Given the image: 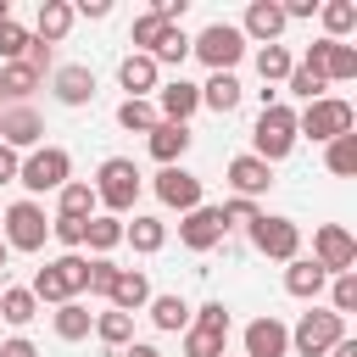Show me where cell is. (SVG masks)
Returning a JSON list of instances; mask_svg holds the SVG:
<instances>
[{"instance_id": "obj_1", "label": "cell", "mask_w": 357, "mask_h": 357, "mask_svg": "<svg viewBox=\"0 0 357 357\" xmlns=\"http://www.w3.org/2000/svg\"><path fill=\"white\" fill-rule=\"evenodd\" d=\"M296 112L284 106V100H262V117H257V128H251V156L257 162H284L290 151H296Z\"/></svg>"}, {"instance_id": "obj_2", "label": "cell", "mask_w": 357, "mask_h": 357, "mask_svg": "<svg viewBox=\"0 0 357 357\" xmlns=\"http://www.w3.org/2000/svg\"><path fill=\"white\" fill-rule=\"evenodd\" d=\"M89 190H95V201H100L112 218H123V212H134V201H139V167H134L128 156H106Z\"/></svg>"}, {"instance_id": "obj_3", "label": "cell", "mask_w": 357, "mask_h": 357, "mask_svg": "<svg viewBox=\"0 0 357 357\" xmlns=\"http://www.w3.org/2000/svg\"><path fill=\"white\" fill-rule=\"evenodd\" d=\"M351 123H357L351 100H340V95H324V100H312V106L296 117V134H307L312 145H329V139L351 134Z\"/></svg>"}, {"instance_id": "obj_4", "label": "cell", "mask_w": 357, "mask_h": 357, "mask_svg": "<svg viewBox=\"0 0 357 357\" xmlns=\"http://www.w3.org/2000/svg\"><path fill=\"white\" fill-rule=\"evenodd\" d=\"M67 178H73V156H67L61 145H39V151H28V156H22V167H17V184H22L28 195L61 190Z\"/></svg>"}, {"instance_id": "obj_5", "label": "cell", "mask_w": 357, "mask_h": 357, "mask_svg": "<svg viewBox=\"0 0 357 357\" xmlns=\"http://www.w3.org/2000/svg\"><path fill=\"white\" fill-rule=\"evenodd\" d=\"M190 56H201L212 73H234V61L245 56V33L234 22H206L195 39H190Z\"/></svg>"}, {"instance_id": "obj_6", "label": "cell", "mask_w": 357, "mask_h": 357, "mask_svg": "<svg viewBox=\"0 0 357 357\" xmlns=\"http://www.w3.org/2000/svg\"><path fill=\"white\" fill-rule=\"evenodd\" d=\"M0 229H6V234H0L6 251H45V240H50V218H45L39 201H17V206H6Z\"/></svg>"}, {"instance_id": "obj_7", "label": "cell", "mask_w": 357, "mask_h": 357, "mask_svg": "<svg viewBox=\"0 0 357 357\" xmlns=\"http://www.w3.org/2000/svg\"><path fill=\"white\" fill-rule=\"evenodd\" d=\"M245 234H251V245H257L262 257H273V262H296V257H301V229H296L290 218H279V212H262Z\"/></svg>"}, {"instance_id": "obj_8", "label": "cell", "mask_w": 357, "mask_h": 357, "mask_svg": "<svg viewBox=\"0 0 357 357\" xmlns=\"http://www.w3.org/2000/svg\"><path fill=\"white\" fill-rule=\"evenodd\" d=\"M335 340H346V318H335V312H301V324L290 329V346L301 351V357H329V346Z\"/></svg>"}, {"instance_id": "obj_9", "label": "cell", "mask_w": 357, "mask_h": 357, "mask_svg": "<svg viewBox=\"0 0 357 357\" xmlns=\"http://www.w3.org/2000/svg\"><path fill=\"white\" fill-rule=\"evenodd\" d=\"M312 262L335 279V273H357V240L340 229V223H324L312 234Z\"/></svg>"}, {"instance_id": "obj_10", "label": "cell", "mask_w": 357, "mask_h": 357, "mask_svg": "<svg viewBox=\"0 0 357 357\" xmlns=\"http://www.w3.org/2000/svg\"><path fill=\"white\" fill-rule=\"evenodd\" d=\"M45 139V117L33 106H0V145L6 151H39Z\"/></svg>"}, {"instance_id": "obj_11", "label": "cell", "mask_w": 357, "mask_h": 357, "mask_svg": "<svg viewBox=\"0 0 357 357\" xmlns=\"http://www.w3.org/2000/svg\"><path fill=\"white\" fill-rule=\"evenodd\" d=\"M223 234H229V229H223V212L206 206V201L178 218V240H184L190 251H212V245H223Z\"/></svg>"}, {"instance_id": "obj_12", "label": "cell", "mask_w": 357, "mask_h": 357, "mask_svg": "<svg viewBox=\"0 0 357 357\" xmlns=\"http://www.w3.org/2000/svg\"><path fill=\"white\" fill-rule=\"evenodd\" d=\"M156 201L162 206H178V212H195L201 206V178L190 167H162L156 173Z\"/></svg>"}, {"instance_id": "obj_13", "label": "cell", "mask_w": 357, "mask_h": 357, "mask_svg": "<svg viewBox=\"0 0 357 357\" xmlns=\"http://www.w3.org/2000/svg\"><path fill=\"white\" fill-rule=\"evenodd\" d=\"M156 117L162 123H190L195 112H201V84H190V78H173V84H162L156 89Z\"/></svg>"}, {"instance_id": "obj_14", "label": "cell", "mask_w": 357, "mask_h": 357, "mask_svg": "<svg viewBox=\"0 0 357 357\" xmlns=\"http://www.w3.org/2000/svg\"><path fill=\"white\" fill-rule=\"evenodd\" d=\"M240 33L257 39V45H279V33H284V6H279V0H251Z\"/></svg>"}, {"instance_id": "obj_15", "label": "cell", "mask_w": 357, "mask_h": 357, "mask_svg": "<svg viewBox=\"0 0 357 357\" xmlns=\"http://www.w3.org/2000/svg\"><path fill=\"white\" fill-rule=\"evenodd\" d=\"M117 84L128 89V100H145L151 89H162V67H156L151 56H139V50H134V56H123V61H117Z\"/></svg>"}, {"instance_id": "obj_16", "label": "cell", "mask_w": 357, "mask_h": 357, "mask_svg": "<svg viewBox=\"0 0 357 357\" xmlns=\"http://www.w3.org/2000/svg\"><path fill=\"white\" fill-rule=\"evenodd\" d=\"M50 89H56L61 106H89V100H95V73L78 67V61H67V67L50 73Z\"/></svg>"}, {"instance_id": "obj_17", "label": "cell", "mask_w": 357, "mask_h": 357, "mask_svg": "<svg viewBox=\"0 0 357 357\" xmlns=\"http://www.w3.org/2000/svg\"><path fill=\"white\" fill-rule=\"evenodd\" d=\"M268 184H273V167H268V162H257L251 151L229 162V190H234V195L257 201V195H268Z\"/></svg>"}, {"instance_id": "obj_18", "label": "cell", "mask_w": 357, "mask_h": 357, "mask_svg": "<svg viewBox=\"0 0 357 357\" xmlns=\"http://www.w3.org/2000/svg\"><path fill=\"white\" fill-rule=\"evenodd\" d=\"M290 351V329L279 318H251L245 324V357H284Z\"/></svg>"}, {"instance_id": "obj_19", "label": "cell", "mask_w": 357, "mask_h": 357, "mask_svg": "<svg viewBox=\"0 0 357 357\" xmlns=\"http://www.w3.org/2000/svg\"><path fill=\"white\" fill-rule=\"evenodd\" d=\"M190 123H156L151 134H145V145H151V156L162 162V167H178V156L190 151Z\"/></svg>"}, {"instance_id": "obj_20", "label": "cell", "mask_w": 357, "mask_h": 357, "mask_svg": "<svg viewBox=\"0 0 357 357\" xmlns=\"http://www.w3.org/2000/svg\"><path fill=\"white\" fill-rule=\"evenodd\" d=\"M324 284H329V273H324L312 257H296V262L284 268V290H290L296 301H318V296H324Z\"/></svg>"}, {"instance_id": "obj_21", "label": "cell", "mask_w": 357, "mask_h": 357, "mask_svg": "<svg viewBox=\"0 0 357 357\" xmlns=\"http://www.w3.org/2000/svg\"><path fill=\"white\" fill-rule=\"evenodd\" d=\"M106 301H112V307H117V312H128V318H134V312H139V307H145V301H151V279H145V273H139V268H123V273H117V284H112V296H106Z\"/></svg>"}, {"instance_id": "obj_22", "label": "cell", "mask_w": 357, "mask_h": 357, "mask_svg": "<svg viewBox=\"0 0 357 357\" xmlns=\"http://www.w3.org/2000/svg\"><path fill=\"white\" fill-rule=\"evenodd\" d=\"M39 84H45V73H33L28 61H6V67H0V95H6L11 106H28V95H33Z\"/></svg>"}, {"instance_id": "obj_23", "label": "cell", "mask_w": 357, "mask_h": 357, "mask_svg": "<svg viewBox=\"0 0 357 357\" xmlns=\"http://www.w3.org/2000/svg\"><path fill=\"white\" fill-rule=\"evenodd\" d=\"M240 95H245V89H240V78H234V73H212V78L201 84V106H212L218 117H229V112L240 106Z\"/></svg>"}, {"instance_id": "obj_24", "label": "cell", "mask_w": 357, "mask_h": 357, "mask_svg": "<svg viewBox=\"0 0 357 357\" xmlns=\"http://www.w3.org/2000/svg\"><path fill=\"white\" fill-rule=\"evenodd\" d=\"M123 240H128L139 257H151V251H162V245H167V223H162V218L134 212V223H123Z\"/></svg>"}, {"instance_id": "obj_25", "label": "cell", "mask_w": 357, "mask_h": 357, "mask_svg": "<svg viewBox=\"0 0 357 357\" xmlns=\"http://www.w3.org/2000/svg\"><path fill=\"white\" fill-rule=\"evenodd\" d=\"M73 22H78V17H73L67 0H45V6H39V33H33V39H39V45H61Z\"/></svg>"}, {"instance_id": "obj_26", "label": "cell", "mask_w": 357, "mask_h": 357, "mask_svg": "<svg viewBox=\"0 0 357 357\" xmlns=\"http://www.w3.org/2000/svg\"><path fill=\"white\" fill-rule=\"evenodd\" d=\"M318 73H324V84H346V78H357V50H351V45H335V39H324Z\"/></svg>"}, {"instance_id": "obj_27", "label": "cell", "mask_w": 357, "mask_h": 357, "mask_svg": "<svg viewBox=\"0 0 357 357\" xmlns=\"http://www.w3.org/2000/svg\"><path fill=\"white\" fill-rule=\"evenodd\" d=\"M95 190L84 184V178H67L61 190H56V218H95Z\"/></svg>"}, {"instance_id": "obj_28", "label": "cell", "mask_w": 357, "mask_h": 357, "mask_svg": "<svg viewBox=\"0 0 357 357\" xmlns=\"http://www.w3.org/2000/svg\"><path fill=\"white\" fill-rule=\"evenodd\" d=\"M84 245H89L95 257L117 251V245H123V218H112V212H95V218L84 223Z\"/></svg>"}, {"instance_id": "obj_29", "label": "cell", "mask_w": 357, "mask_h": 357, "mask_svg": "<svg viewBox=\"0 0 357 357\" xmlns=\"http://www.w3.org/2000/svg\"><path fill=\"white\" fill-rule=\"evenodd\" d=\"M145 307H151V324L156 329H167V335H184L190 329V301L184 296H151Z\"/></svg>"}, {"instance_id": "obj_30", "label": "cell", "mask_w": 357, "mask_h": 357, "mask_svg": "<svg viewBox=\"0 0 357 357\" xmlns=\"http://www.w3.org/2000/svg\"><path fill=\"white\" fill-rule=\"evenodd\" d=\"M318 17H324V39L346 45V33L357 28V6L351 0H318Z\"/></svg>"}, {"instance_id": "obj_31", "label": "cell", "mask_w": 357, "mask_h": 357, "mask_svg": "<svg viewBox=\"0 0 357 357\" xmlns=\"http://www.w3.org/2000/svg\"><path fill=\"white\" fill-rule=\"evenodd\" d=\"M50 324H56V335H61V340H84V335L95 329V312H89L84 301H61Z\"/></svg>"}, {"instance_id": "obj_32", "label": "cell", "mask_w": 357, "mask_h": 357, "mask_svg": "<svg viewBox=\"0 0 357 357\" xmlns=\"http://www.w3.org/2000/svg\"><path fill=\"white\" fill-rule=\"evenodd\" d=\"M0 318H6L11 329H28V324L39 318V301H33V290H0Z\"/></svg>"}, {"instance_id": "obj_33", "label": "cell", "mask_w": 357, "mask_h": 357, "mask_svg": "<svg viewBox=\"0 0 357 357\" xmlns=\"http://www.w3.org/2000/svg\"><path fill=\"white\" fill-rule=\"evenodd\" d=\"M324 167H329L335 178H351V173H357V134L329 139V145H324Z\"/></svg>"}, {"instance_id": "obj_34", "label": "cell", "mask_w": 357, "mask_h": 357, "mask_svg": "<svg viewBox=\"0 0 357 357\" xmlns=\"http://www.w3.org/2000/svg\"><path fill=\"white\" fill-rule=\"evenodd\" d=\"M95 335H100V346H117V351H123V346L134 340V318L112 307V312H100V318H95Z\"/></svg>"}, {"instance_id": "obj_35", "label": "cell", "mask_w": 357, "mask_h": 357, "mask_svg": "<svg viewBox=\"0 0 357 357\" xmlns=\"http://www.w3.org/2000/svg\"><path fill=\"white\" fill-rule=\"evenodd\" d=\"M167 28H178V22H162V17L139 11V17H134V28H128V45H139V56H151V50H156V39H162Z\"/></svg>"}, {"instance_id": "obj_36", "label": "cell", "mask_w": 357, "mask_h": 357, "mask_svg": "<svg viewBox=\"0 0 357 357\" xmlns=\"http://www.w3.org/2000/svg\"><path fill=\"white\" fill-rule=\"evenodd\" d=\"M184 56H190V33H184V28H167V33L156 39V50H151L156 67H184Z\"/></svg>"}, {"instance_id": "obj_37", "label": "cell", "mask_w": 357, "mask_h": 357, "mask_svg": "<svg viewBox=\"0 0 357 357\" xmlns=\"http://www.w3.org/2000/svg\"><path fill=\"white\" fill-rule=\"evenodd\" d=\"M290 67H296V61H290L284 45H262V50H257V73H262V84H284Z\"/></svg>"}, {"instance_id": "obj_38", "label": "cell", "mask_w": 357, "mask_h": 357, "mask_svg": "<svg viewBox=\"0 0 357 357\" xmlns=\"http://www.w3.org/2000/svg\"><path fill=\"white\" fill-rule=\"evenodd\" d=\"M50 268L61 273V284H67V296L78 301V296H84V279H89V257H84V251H67V257H56Z\"/></svg>"}, {"instance_id": "obj_39", "label": "cell", "mask_w": 357, "mask_h": 357, "mask_svg": "<svg viewBox=\"0 0 357 357\" xmlns=\"http://www.w3.org/2000/svg\"><path fill=\"white\" fill-rule=\"evenodd\" d=\"M284 89H290V95H301V100L312 106V100H324V89H329V84H324V73H312V67H301V61H296V67H290V78H284Z\"/></svg>"}, {"instance_id": "obj_40", "label": "cell", "mask_w": 357, "mask_h": 357, "mask_svg": "<svg viewBox=\"0 0 357 357\" xmlns=\"http://www.w3.org/2000/svg\"><path fill=\"white\" fill-rule=\"evenodd\" d=\"M117 123H123L128 134H151L162 117H156V106H151V100H123V106H117Z\"/></svg>"}, {"instance_id": "obj_41", "label": "cell", "mask_w": 357, "mask_h": 357, "mask_svg": "<svg viewBox=\"0 0 357 357\" xmlns=\"http://www.w3.org/2000/svg\"><path fill=\"white\" fill-rule=\"evenodd\" d=\"M28 39H33V33H28L17 17H6V22H0V61H22V56H28Z\"/></svg>"}, {"instance_id": "obj_42", "label": "cell", "mask_w": 357, "mask_h": 357, "mask_svg": "<svg viewBox=\"0 0 357 357\" xmlns=\"http://www.w3.org/2000/svg\"><path fill=\"white\" fill-rule=\"evenodd\" d=\"M117 273H123V268H117L112 257H89V279H84V290H89V296H112Z\"/></svg>"}, {"instance_id": "obj_43", "label": "cell", "mask_w": 357, "mask_h": 357, "mask_svg": "<svg viewBox=\"0 0 357 357\" xmlns=\"http://www.w3.org/2000/svg\"><path fill=\"white\" fill-rule=\"evenodd\" d=\"M28 290H33V301H56V307H61V301H73V296H67V284H61V273H56L50 262L33 273V284H28Z\"/></svg>"}, {"instance_id": "obj_44", "label": "cell", "mask_w": 357, "mask_h": 357, "mask_svg": "<svg viewBox=\"0 0 357 357\" xmlns=\"http://www.w3.org/2000/svg\"><path fill=\"white\" fill-rule=\"evenodd\" d=\"M218 212H223V229H251V223L262 218V206H257V201H245V195H234V201H223Z\"/></svg>"}, {"instance_id": "obj_45", "label": "cell", "mask_w": 357, "mask_h": 357, "mask_svg": "<svg viewBox=\"0 0 357 357\" xmlns=\"http://www.w3.org/2000/svg\"><path fill=\"white\" fill-rule=\"evenodd\" d=\"M329 312L335 318H346V312H357V273H335V284H329Z\"/></svg>"}, {"instance_id": "obj_46", "label": "cell", "mask_w": 357, "mask_h": 357, "mask_svg": "<svg viewBox=\"0 0 357 357\" xmlns=\"http://www.w3.org/2000/svg\"><path fill=\"white\" fill-rule=\"evenodd\" d=\"M190 329H206V335H229V307H223V301H206L201 312H190Z\"/></svg>"}, {"instance_id": "obj_47", "label": "cell", "mask_w": 357, "mask_h": 357, "mask_svg": "<svg viewBox=\"0 0 357 357\" xmlns=\"http://www.w3.org/2000/svg\"><path fill=\"white\" fill-rule=\"evenodd\" d=\"M229 335H206V329H184V357H223Z\"/></svg>"}, {"instance_id": "obj_48", "label": "cell", "mask_w": 357, "mask_h": 357, "mask_svg": "<svg viewBox=\"0 0 357 357\" xmlns=\"http://www.w3.org/2000/svg\"><path fill=\"white\" fill-rule=\"evenodd\" d=\"M84 223H89V218H50V234H56L67 251H84Z\"/></svg>"}, {"instance_id": "obj_49", "label": "cell", "mask_w": 357, "mask_h": 357, "mask_svg": "<svg viewBox=\"0 0 357 357\" xmlns=\"http://www.w3.org/2000/svg\"><path fill=\"white\" fill-rule=\"evenodd\" d=\"M0 357H39V351H33L28 335H11V340H0Z\"/></svg>"}, {"instance_id": "obj_50", "label": "cell", "mask_w": 357, "mask_h": 357, "mask_svg": "<svg viewBox=\"0 0 357 357\" xmlns=\"http://www.w3.org/2000/svg\"><path fill=\"white\" fill-rule=\"evenodd\" d=\"M106 11H112V0H78L73 6V17H89V22H100Z\"/></svg>"}, {"instance_id": "obj_51", "label": "cell", "mask_w": 357, "mask_h": 357, "mask_svg": "<svg viewBox=\"0 0 357 357\" xmlns=\"http://www.w3.org/2000/svg\"><path fill=\"white\" fill-rule=\"evenodd\" d=\"M184 6H190V0H156V6H151V17H162V22H178V17H184Z\"/></svg>"}, {"instance_id": "obj_52", "label": "cell", "mask_w": 357, "mask_h": 357, "mask_svg": "<svg viewBox=\"0 0 357 357\" xmlns=\"http://www.w3.org/2000/svg\"><path fill=\"white\" fill-rule=\"evenodd\" d=\"M17 167H22V156L0 145V184H17Z\"/></svg>"}, {"instance_id": "obj_53", "label": "cell", "mask_w": 357, "mask_h": 357, "mask_svg": "<svg viewBox=\"0 0 357 357\" xmlns=\"http://www.w3.org/2000/svg\"><path fill=\"white\" fill-rule=\"evenodd\" d=\"M312 11H318V0H290V6H284V22H296V17H312Z\"/></svg>"}, {"instance_id": "obj_54", "label": "cell", "mask_w": 357, "mask_h": 357, "mask_svg": "<svg viewBox=\"0 0 357 357\" xmlns=\"http://www.w3.org/2000/svg\"><path fill=\"white\" fill-rule=\"evenodd\" d=\"M117 357H162V351H156V346H145V340H128Z\"/></svg>"}, {"instance_id": "obj_55", "label": "cell", "mask_w": 357, "mask_h": 357, "mask_svg": "<svg viewBox=\"0 0 357 357\" xmlns=\"http://www.w3.org/2000/svg\"><path fill=\"white\" fill-rule=\"evenodd\" d=\"M329 357H357V340H335V346H329Z\"/></svg>"}, {"instance_id": "obj_56", "label": "cell", "mask_w": 357, "mask_h": 357, "mask_svg": "<svg viewBox=\"0 0 357 357\" xmlns=\"http://www.w3.org/2000/svg\"><path fill=\"white\" fill-rule=\"evenodd\" d=\"M6 262H11V251H6V240H0V273H6Z\"/></svg>"}, {"instance_id": "obj_57", "label": "cell", "mask_w": 357, "mask_h": 357, "mask_svg": "<svg viewBox=\"0 0 357 357\" xmlns=\"http://www.w3.org/2000/svg\"><path fill=\"white\" fill-rule=\"evenodd\" d=\"M6 17H11V11H6V0H0V22H6Z\"/></svg>"}]
</instances>
